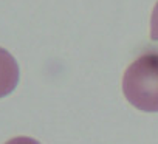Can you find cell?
<instances>
[{
	"mask_svg": "<svg viewBox=\"0 0 158 144\" xmlns=\"http://www.w3.org/2000/svg\"><path fill=\"white\" fill-rule=\"evenodd\" d=\"M123 92L138 110L158 112V53H144L127 67Z\"/></svg>",
	"mask_w": 158,
	"mask_h": 144,
	"instance_id": "1",
	"label": "cell"
},
{
	"mask_svg": "<svg viewBox=\"0 0 158 144\" xmlns=\"http://www.w3.org/2000/svg\"><path fill=\"white\" fill-rule=\"evenodd\" d=\"M19 82V65L13 54L0 47V98L10 95Z\"/></svg>",
	"mask_w": 158,
	"mask_h": 144,
	"instance_id": "2",
	"label": "cell"
},
{
	"mask_svg": "<svg viewBox=\"0 0 158 144\" xmlns=\"http://www.w3.org/2000/svg\"><path fill=\"white\" fill-rule=\"evenodd\" d=\"M150 39L158 40V2L155 3L152 17H150Z\"/></svg>",
	"mask_w": 158,
	"mask_h": 144,
	"instance_id": "3",
	"label": "cell"
},
{
	"mask_svg": "<svg viewBox=\"0 0 158 144\" xmlns=\"http://www.w3.org/2000/svg\"><path fill=\"white\" fill-rule=\"evenodd\" d=\"M5 144H39V142L33 138H28V136H16V138L6 141Z\"/></svg>",
	"mask_w": 158,
	"mask_h": 144,
	"instance_id": "4",
	"label": "cell"
}]
</instances>
